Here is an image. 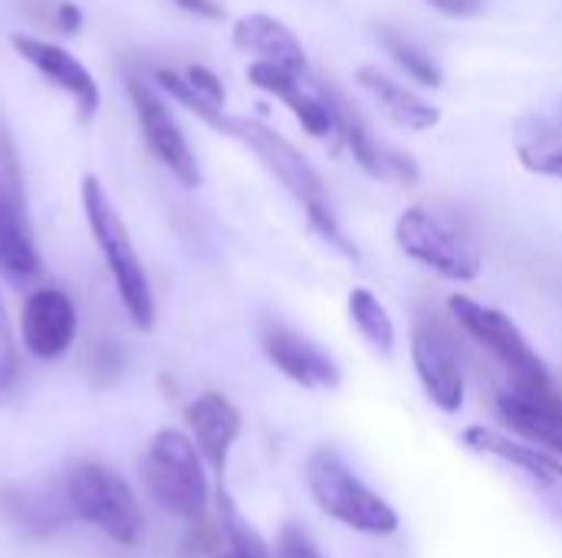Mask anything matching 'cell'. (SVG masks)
Instances as JSON below:
<instances>
[{
  "mask_svg": "<svg viewBox=\"0 0 562 558\" xmlns=\"http://www.w3.org/2000/svg\"><path fill=\"white\" fill-rule=\"evenodd\" d=\"M395 240L405 257H412L415 263L428 266L445 280L471 283L484 270V253L474 230L464 217L451 210L431 204L408 207L395 224Z\"/></svg>",
  "mask_w": 562,
  "mask_h": 558,
  "instance_id": "1",
  "label": "cell"
},
{
  "mask_svg": "<svg viewBox=\"0 0 562 558\" xmlns=\"http://www.w3.org/2000/svg\"><path fill=\"white\" fill-rule=\"evenodd\" d=\"M142 480L151 500L188 523H201L207 516L211 487L204 474V457L198 444L181 431H158L142 460Z\"/></svg>",
  "mask_w": 562,
  "mask_h": 558,
  "instance_id": "2",
  "label": "cell"
},
{
  "mask_svg": "<svg viewBox=\"0 0 562 558\" xmlns=\"http://www.w3.org/2000/svg\"><path fill=\"white\" fill-rule=\"evenodd\" d=\"M82 207L89 217V230L109 263V273L115 280L122 306L128 309V319L135 322V329L148 332L155 326V296L148 286V273L135 253V243H132L119 210L112 207V201L95 174L82 178Z\"/></svg>",
  "mask_w": 562,
  "mask_h": 558,
  "instance_id": "3",
  "label": "cell"
},
{
  "mask_svg": "<svg viewBox=\"0 0 562 558\" xmlns=\"http://www.w3.org/2000/svg\"><path fill=\"white\" fill-rule=\"evenodd\" d=\"M306 490L316 500V506L333 516L336 523L366 533V536H392L398 529V516L395 510L372 493L342 460L336 451L319 447L310 454L306 460Z\"/></svg>",
  "mask_w": 562,
  "mask_h": 558,
  "instance_id": "4",
  "label": "cell"
},
{
  "mask_svg": "<svg viewBox=\"0 0 562 558\" xmlns=\"http://www.w3.org/2000/svg\"><path fill=\"white\" fill-rule=\"evenodd\" d=\"M63 487H66L72 516L95 526L119 546H135L142 539L145 533L142 506L115 470L102 464H76L69 467Z\"/></svg>",
  "mask_w": 562,
  "mask_h": 558,
  "instance_id": "5",
  "label": "cell"
},
{
  "mask_svg": "<svg viewBox=\"0 0 562 558\" xmlns=\"http://www.w3.org/2000/svg\"><path fill=\"white\" fill-rule=\"evenodd\" d=\"M448 312L481 349H487L507 368L514 388H527V391L550 388L547 362L537 355V349L527 342V335L517 329V322L507 312H501L494 306H484V303H477V299H471L464 293L448 299Z\"/></svg>",
  "mask_w": 562,
  "mask_h": 558,
  "instance_id": "6",
  "label": "cell"
},
{
  "mask_svg": "<svg viewBox=\"0 0 562 558\" xmlns=\"http://www.w3.org/2000/svg\"><path fill=\"white\" fill-rule=\"evenodd\" d=\"M227 135L240 138L257 158L260 164L303 204L306 220L329 214V197H326V184L319 178V171L306 161V155L300 148H293L283 135H277L270 125L257 122V118H227Z\"/></svg>",
  "mask_w": 562,
  "mask_h": 558,
  "instance_id": "7",
  "label": "cell"
},
{
  "mask_svg": "<svg viewBox=\"0 0 562 558\" xmlns=\"http://www.w3.org/2000/svg\"><path fill=\"white\" fill-rule=\"evenodd\" d=\"M0 273L10 283H26L40 273V253L26 224L23 178L10 138L0 132Z\"/></svg>",
  "mask_w": 562,
  "mask_h": 558,
  "instance_id": "8",
  "label": "cell"
},
{
  "mask_svg": "<svg viewBox=\"0 0 562 558\" xmlns=\"http://www.w3.org/2000/svg\"><path fill=\"white\" fill-rule=\"evenodd\" d=\"M247 79L257 89L286 102V109L313 138H326L336 132V95L313 76V69H283L254 59L247 66Z\"/></svg>",
  "mask_w": 562,
  "mask_h": 558,
  "instance_id": "9",
  "label": "cell"
},
{
  "mask_svg": "<svg viewBox=\"0 0 562 558\" xmlns=\"http://www.w3.org/2000/svg\"><path fill=\"white\" fill-rule=\"evenodd\" d=\"M471 451L484 454V457H497L507 467H514L530 487L533 493L547 503V510L562 523V464L557 457H550L540 447H530L510 434H501L494 428L484 424H471L461 437Z\"/></svg>",
  "mask_w": 562,
  "mask_h": 558,
  "instance_id": "10",
  "label": "cell"
},
{
  "mask_svg": "<svg viewBox=\"0 0 562 558\" xmlns=\"http://www.w3.org/2000/svg\"><path fill=\"white\" fill-rule=\"evenodd\" d=\"M128 99L135 105V115H138V125H142V135H145L148 148L161 158V164L184 187H198L201 184V168H198V158H194L188 138H184L181 125L175 122L171 109L138 76H128Z\"/></svg>",
  "mask_w": 562,
  "mask_h": 558,
  "instance_id": "11",
  "label": "cell"
},
{
  "mask_svg": "<svg viewBox=\"0 0 562 558\" xmlns=\"http://www.w3.org/2000/svg\"><path fill=\"white\" fill-rule=\"evenodd\" d=\"M260 345L263 355L300 388H313V391H336L342 382L339 365L306 335H300L296 329L267 319L260 326Z\"/></svg>",
  "mask_w": 562,
  "mask_h": 558,
  "instance_id": "12",
  "label": "cell"
},
{
  "mask_svg": "<svg viewBox=\"0 0 562 558\" xmlns=\"http://www.w3.org/2000/svg\"><path fill=\"white\" fill-rule=\"evenodd\" d=\"M412 362L425 395L445 411L458 414L464 405V375L451 339L435 322H415L412 329Z\"/></svg>",
  "mask_w": 562,
  "mask_h": 558,
  "instance_id": "13",
  "label": "cell"
},
{
  "mask_svg": "<svg viewBox=\"0 0 562 558\" xmlns=\"http://www.w3.org/2000/svg\"><path fill=\"white\" fill-rule=\"evenodd\" d=\"M76 329H79V316H76L72 299L63 289L56 286L36 289L23 303L20 335H23V349L33 358L53 362L66 355L76 339Z\"/></svg>",
  "mask_w": 562,
  "mask_h": 558,
  "instance_id": "14",
  "label": "cell"
},
{
  "mask_svg": "<svg viewBox=\"0 0 562 558\" xmlns=\"http://www.w3.org/2000/svg\"><path fill=\"white\" fill-rule=\"evenodd\" d=\"M10 46L43 76L49 79L53 86H59L66 95L76 99V109L82 115V122H89L95 112H99V102H102V92H99V82L92 79V72L72 56L66 53L63 46L49 43V39H36V36H26V33H13L10 36Z\"/></svg>",
  "mask_w": 562,
  "mask_h": 558,
  "instance_id": "15",
  "label": "cell"
},
{
  "mask_svg": "<svg viewBox=\"0 0 562 558\" xmlns=\"http://www.w3.org/2000/svg\"><path fill=\"white\" fill-rule=\"evenodd\" d=\"M497 414L514 434L562 454V398L553 388H510L497 398Z\"/></svg>",
  "mask_w": 562,
  "mask_h": 558,
  "instance_id": "16",
  "label": "cell"
},
{
  "mask_svg": "<svg viewBox=\"0 0 562 558\" xmlns=\"http://www.w3.org/2000/svg\"><path fill=\"white\" fill-rule=\"evenodd\" d=\"M184 421L191 428V437L204 457V464L214 470V477L221 480L227 470V457L240 437V411L224 398V395H201L198 401L188 405Z\"/></svg>",
  "mask_w": 562,
  "mask_h": 558,
  "instance_id": "17",
  "label": "cell"
},
{
  "mask_svg": "<svg viewBox=\"0 0 562 558\" xmlns=\"http://www.w3.org/2000/svg\"><path fill=\"white\" fill-rule=\"evenodd\" d=\"M0 506L7 513V520L33 539L53 536L72 516V506L66 500V487H46V483L7 487L0 493Z\"/></svg>",
  "mask_w": 562,
  "mask_h": 558,
  "instance_id": "18",
  "label": "cell"
},
{
  "mask_svg": "<svg viewBox=\"0 0 562 558\" xmlns=\"http://www.w3.org/2000/svg\"><path fill=\"white\" fill-rule=\"evenodd\" d=\"M356 79L372 95V102L382 109V115L392 118L395 125H402L408 132H428V128H435L441 122V109L438 105H431L408 82L392 79L379 66H362L356 72Z\"/></svg>",
  "mask_w": 562,
  "mask_h": 558,
  "instance_id": "19",
  "label": "cell"
},
{
  "mask_svg": "<svg viewBox=\"0 0 562 558\" xmlns=\"http://www.w3.org/2000/svg\"><path fill=\"white\" fill-rule=\"evenodd\" d=\"M234 46L254 56L257 62H273L283 69H310L303 43L286 23L267 13H250L234 23Z\"/></svg>",
  "mask_w": 562,
  "mask_h": 558,
  "instance_id": "20",
  "label": "cell"
},
{
  "mask_svg": "<svg viewBox=\"0 0 562 558\" xmlns=\"http://www.w3.org/2000/svg\"><path fill=\"white\" fill-rule=\"evenodd\" d=\"M217 506V523L207 526L201 536L204 553L211 558H270V546L263 543V536L247 523V516L237 510V503L231 500V493L224 487H217L214 497Z\"/></svg>",
  "mask_w": 562,
  "mask_h": 558,
  "instance_id": "21",
  "label": "cell"
},
{
  "mask_svg": "<svg viewBox=\"0 0 562 558\" xmlns=\"http://www.w3.org/2000/svg\"><path fill=\"white\" fill-rule=\"evenodd\" d=\"M336 132L342 135V141H346V148L352 151V158L359 161V168L369 171L372 178H398V181H412V178H415L412 161L392 155L389 148H382V145L372 138L369 125H366L342 99H336Z\"/></svg>",
  "mask_w": 562,
  "mask_h": 558,
  "instance_id": "22",
  "label": "cell"
},
{
  "mask_svg": "<svg viewBox=\"0 0 562 558\" xmlns=\"http://www.w3.org/2000/svg\"><path fill=\"white\" fill-rule=\"evenodd\" d=\"M514 141H517V155L527 171L562 181V128H557L547 118L527 115L517 122Z\"/></svg>",
  "mask_w": 562,
  "mask_h": 558,
  "instance_id": "23",
  "label": "cell"
},
{
  "mask_svg": "<svg viewBox=\"0 0 562 558\" xmlns=\"http://www.w3.org/2000/svg\"><path fill=\"white\" fill-rule=\"evenodd\" d=\"M375 39H379V46L395 59V66L405 69L408 79H415V82H422V86H428V89H441V86H445V72H441L438 59H435L428 49H422L415 39L402 36V33L392 30V26H375Z\"/></svg>",
  "mask_w": 562,
  "mask_h": 558,
  "instance_id": "24",
  "label": "cell"
},
{
  "mask_svg": "<svg viewBox=\"0 0 562 558\" xmlns=\"http://www.w3.org/2000/svg\"><path fill=\"white\" fill-rule=\"evenodd\" d=\"M349 316H352V326L362 332V339L382 352V355H392L395 352V322L389 316V309L379 303V296L366 286H356L349 293Z\"/></svg>",
  "mask_w": 562,
  "mask_h": 558,
  "instance_id": "25",
  "label": "cell"
},
{
  "mask_svg": "<svg viewBox=\"0 0 562 558\" xmlns=\"http://www.w3.org/2000/svg\"><path fill=\"white\" fill-rule=\"evenodd\" d=\"M155 86H161L171 99H178V102H181L188 112H194L201 122H207V125L227 132V115H224V109L211 105V102L191 86V79L184 76V69H181V72H178V69H155Z\"/></svg>",
  "mask_w": 562,
  "mask_h": 558,
  "instance_id": "26",
  "label": "cell"
},
{
  "mask_svg": "<svg viewBox=\"0 0 562 558\" xmlns=\"http://www.w3.org/2000/svg\"><path fill=\"white\" fill-rule=\"evenodd\" d=\"M270 558H323V553L316 549V543L306 536L303 526H283Z\"/></svg>",
  "mask_w": 562,
  "mask_h": 558,
  "instance_id": "27",
  "label": "cell"
},
{
  "mask_svg": "<svg viewBox=\"0 0 562 558\" xmlns=\"http://www.w3.org/2000/svg\"><path fill=\"white\" fill-rule=\"evenodd\" d=\"M16 375H20V355H16V345H13V332H10L3 299H0V388L7 391L16 382Z\"/></svg>",
  "mask_w": 562,
  "mask_h": 558,
  "instance_id": "28",
  "label": "cell"
},
{
  "mask_svg": "<svg viewBox=\"0 0 562 558\" xmlns=\"http://www.w3.org/2000/svg\"><path fill=\"white\" fill-rule=\"evenodd\" d=\"M184 76L191 79V86L211 102V105H217V109H224V86H221V79L211 72V69H204V66H184Z\"/></svg>",
  "mask_w": 562,
  "mask_h": 558,
  "instance_id": "29",
  "label": "cell"
},
{
  "mask_svg": "<svg viewBox=\"0 0 562 558\" xmlns=\"http://www.w3.org/2000/svg\"><path fill=\"white\" fill-rule=\"evenodd\" d=\"M431 10L451 16V20H471V16H481L484 13V3L487 0H425Z\"/></svg>",
  "mask_w": 562,
  "mask_h": 558,
  "instance_id": "30",
  "label": "cell"
},
{
  "mask_svg": "<svg viewBox=\"0 0 562 558\" xmlns=\"http://www.w3.org/2000/svg\"><path fill=\"white\" fill-rule=\"evenodd\" d=\"M181 10L194 13V16H204V20H224V7L217 0H175Z\"/></svg>",
  "mask_w": 562,
  "mask_h": 558,
  "instance_id": "31",
  "label": "cell"
},
{
  "mask_svg": "<svg viewBox=\"0 0 562 558\" xmlns=\"http://www.w3.org/2000/svg\"><path fill=\"white\" fill-rule=\"evenodd\" d=\"M56 20H59V26L66 30V33H79V26H82V13H79V7L76 3H56Z\"/></svg>",
  "mask_w": 562,
  "mask_h": 558,
  "instance_id": "32",
  "label": "cell"
},
{
  "mask_svg": "<svg viewBox=\"0 0 562 558\" xmlns=\"http://www.w3.org/2000/svg\"><path fill=\"white\" fill-rule=\"evenodd\" d=\"M0 391H3V388H0Z\"/></svg>",
  "mask_w": 562,
  "mask_h": 558,
  "instance_id": "33",
  "label": "cell"
}]
</instances>
